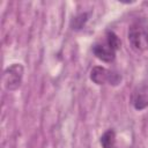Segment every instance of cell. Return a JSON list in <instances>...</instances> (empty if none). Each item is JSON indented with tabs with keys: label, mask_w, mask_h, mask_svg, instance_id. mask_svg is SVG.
I'll return each instance as SVG.
<instances>
[{
	"label": "cell",
	"mask_w": 148,
	"mask_h": 148,
	"mask_svg": "<svg viewBox=\"0 0 148 148\" xmlns=\"http://www.w3.org/2000/svg\"><path fill=\"white\" fill-rule=\"evenodd\" d=\"M127 37L133 50L141 52L148 49V29L145 23L140 21L134 22L128 28Z\"/></svg>",
	"instance_id": "1"
},
{
	"label": "cell",
	"mask_w": 148,
	"mask_h": 148,
	"mask_svg": "<svg viewBox=\"0 0 148 148\" xmlns=\"http://www.w3.org/2000/svg\"><path fill=\"white\" fill-rule=\"evenodd\" d=\"M22 79H23V66L20 64H13L5 69L2 75V83L7 90L12 91V90H16L21 86Z\"/></svg>",
	"instance_id": "2"
},
{
	"label": "cell",
	"mask_w": 148,
	"mask_h": 148,
	"mask_svg": "<svg viewBox=\"0 0 148 148\" xmlns=\"http://www.w3.org/2000/svg\"><path fill=\"white\" fill-rule=\"evenodd\" d=\"M90 80L96 84H104L105 82H109L112 86H117L120 82L121 76L104 67L95 66L90 72Z\"/></svg>",
	"instance_id": "3"
},
{
	"label": "cell",
	"mask_w": 148,
	"mask_h": 148,
	"mask_svg": "<svg viewBox=\"0 0 148 148\" xmlns=\"http://www.w3.org/2000/svg\"><path fill=\"white\" fill-rule=\"evenodd\" d=\"M131 103L136 110H143L148 106V83H141L134 88Z\"/></svg>",
	"instance_id": "4"
},
{
	"label": "cell",
	"mask_w": 148,
	"mask_h": 148,
	"mask_svg": "<svg viewBox=\"0 0 148 148\" xmlns=\"http://www.w3.org/2000/svg\"><path fill=\"white\" fill-rule=\"evenodd\" d=\"M92 52L99 60H102L104 62H111L116 58V51L106 42L96 43L92 46Z\"/></svg>",
	"instance_id": "5"
},
{
	"label": "cell",
	"mask_w": 148,
	"mask_h": 148,
	"mask_svg": "<svg viewBox=\"0 0 148 148\" xmlns=\"http://www.w3.org/2000/svg\"><path fill=\"white\" fill-rule=\"evenodd\" d=\"M99 142L103 148H114L116 143V133L113 130H108L103 133V135L99 139Z\"/></svg>",
	"instance_id": "6"
},
{
	"label": "cell",
	"mask_w": 148,
	"mask_h": 148,
	"mask_svg": "<svg viewBox=\"0 0 148 148\" xmlns=\"http://www.w3.org/2000/svg\"><path fill=\"white\" fill-rule=\"evenodd\" d=\"M89 14L88 13H81L79 15H76L75 17H73L72 22H71V27L74 30H80L83 28V25L86 24V22L88 21Z\"/></svg>",
	"instance_id": "7"
},
{
	"label": "cell",
	"mask_w": 148,
	"mask_h": 148,
	"mask_svg": "<svg viewBox=\"0 0 148 148\" xmlns=\"http://www.w3.org/2000/svg\"><path fill=\"white\" fill-rule=\"evenodd\" d=\"M105 42H106L114 51L119 50V47H120V45H121V42H120L119 37H118L113 31H108V32H106Z\"/></svg>",
	"instance_id": "8"
}]
</instances>
